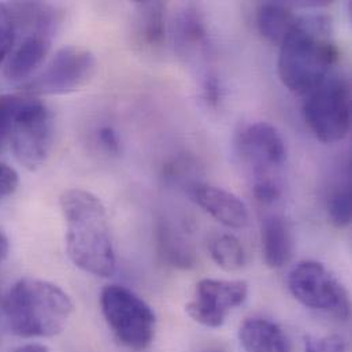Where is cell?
I'll return each mask as SVG.
<instances>
[{
	"label": "cell",
	"instance_id": "cell-1",
	"mask_svg": "<svg viewBox=\"0 0 352 352\" xmlns=\"http://www.w3.org/2000/svg\"><path fill=\"white\" fill-rule=\"evenodd\" d=\"M340 58L328 15L299 16L280 44L277 62L281 82L296 95H307L327 78Z\"/></svg>",
	"mask_w": 352,
	"mask_h": 352
},
{
	"label": "cell",
	"instance_id": "cell-2",
	"mask_svg": "<svg viewBox=\"0 0 352 352\" xmlns=\"http://www.w3.org/2000/svg\"><path fill=\"white\" fill-rule=\"evenodd\" d=\"M59 204L70 261L85 273L111 277L116 273V252L100 199L84 189H69L62 193Z\"/></svg>",
	"mask_w": 352,
	"mask_h": 352
},
{
	"label": "cell",
	"instance_id": "cell-3",
	"mask_svg": "<svg viewBox=\"0 0 352 352\" xmlns=\"http://www.w3.org/2000/svg\"><path fill=\"white\" fill-rule=\"evenodd\" d=\"M3 311L10 331L23 339L54 338L67 325L74 311L70 296L58 285L25 277L8 291Z\"/></svg>",
	"mask_w": 352,
	"mask_h": 352
},
{
	"label": "cell",
	"instance_id": "cell-4",
	"mask_svg": "<svg viewBox=\"0 0 352 352\" xmlns=\"http://www.w3.org/2000/svg\"><path fill=\"white\" fill-rule=\"evenodd\" d=\"M102 313L114 336L136 352L147 350L155 338L157 317L148 303L122 285H107L100 295Z\"/></svg>",
	"mask_w": 352,
	"mask_h": 352
},
{
	"label": "cell",
	"instance_id": "cell-5",
	"mask_svg": "<svg viewBox=\"0 0 352 352\" xmlns=\"http://www.w3.org/2000/svg\"><path fill=\"white\" fill-rule=\"evenodd\" d=\"M303 118L310 132L325 144L344 140L351 128V88L340 76H331L306 95Z\"/></svg>",
	"mask_w": 352,
	"mask_h": 352
},
{
	"label": "cell",
	"instance_id": "cell-6",
	"mask_svg": "<svg viewBox=\"0 0 352 352\" xmlns=\"http://www.w3.org/2000/svg\"><path fill=\"white\" fill-rule=\"evenodd\" d=\"M55 136L52 111L40 100L28 95L26 102L14 118L7 143L16 162L34 172L50 155Z\"/></svg>",
	"mask_w": 352,
	"mask_h": 352
},
{
	"label": "cell",
	"instance_id": "cell-7",
	"mask_svg": "<svg viewBox=\"0 0 352 352\" xmlns=\"http://www.w3.org/2000/svg\"><path fill=\"white\" fill-rule=\"evenodd\" d=\"M292 296L316 311L346 321L351 314L350 295L344 285L320 262L302 261L288 274Z\"/></svg>",
	"mask_w": 352,
	"mask_h": 352
},
{
	"label": "cell",
	"instance_id": "cell-8",
	"mask_svg": "<svg viewBox=\"0 0 352 352\" xmlns=\"http://www.w3.org/2000/svg\"><path fill=\"white\" fill-rule=\"evenodd\" d=\"M96 72L95 55L82 47L67 45L56 51L44 69L23 89L29 96L66 95L84 88Z\"/></svg>",
	"mask_w": 352,
	"mask_h": 352
},
{
	"label": "cell",
	"instance_id": "cell-9",
	"mask_svg": "<svg viewBox=\"0 0 352 352\" xmlns=\"http://www.w3.org/2000/svg\"><path fill=\"white\" fill-rule=\"evenodd\" d=\"M236 150L252 179L277 178L287 160V147L280 132L269 122H254L243 126L236 138Z\"/></svg>",
	"mask_w": 352,
	"mask_h": 352
},
{
	"label": "cell",
	"instance_id": "cell-10",
	"mask_svg": "<svg viewBox=\"0 0 352 352\" xmlns=\"http://www.w3.org/2000/svg\"><path fill=\"white\" fill-rule=\"evenodd\" d=\"M248 296L243 280L204 278L197 283L193 299L185 306L188 316L207 328H221L229 313L241 306Z\"/></svg>",
	"mask_w": 352,
	"mask_h": 352
},
{
	"label": "cell",
	"instance_id": "cell-11",
	"mask_svg": "<svg viewBox=\"0 0 352 352\" xmlns=\"http://www.w3.org/2000/svg\"><path fill=\"white\" fill-rule=\"evenodd\" d=\"M189 195L199 207L222 225L233 229H243L248 225V208L233 192L208 184H195Z\"/></svg>",
	"mask_w": 352,
	"mask_h": 352
},
{
	"label": "cell",
	"instance_id": "cell-12",
	"mask_svg": "<svg viewBox=\"0 0 352 352\" xmlns=\"http://www.w3.org/2000/svg\"><path fill=\"white\" fill-rule=\"evenodd\" d=\"M54 30H29L22 43L11 52L4 66V76L11 81H21L44 62L51 50Z\"/></svg>",
	"mask_w": 352,
	"mask_h": 352
},
{
	"label": "cell",
	"instance_id": "cell-13",
	"mask_svg": "<svg viewBox=\"0 0 352 352\" xmlns=\"http://www.w3.org/2000/svg\"><path fill=\"white\" fill-rule=\"evenodd\" d=\"M261 241L265 263L270 269H281L291 261L294 255V234L283 215L272 214L263 219Z\"/></svg>",
	"mask_w": 352,
	"mask_h": 352
},
{
	"label": "cell",
	"instance_id": "cell-14",
	"mask_svg": "<svg viewBox=\"0 0 352 352\" xmlns=\"http://www.w3.org/2000/svg\"><path fill=\"white\" fill-rule=\"evenodd\" d=\"M175 44L177 52L189 59L208 52V30L206 21L193 4L185 6L175 22Z\"/></svg>",
	"mask_w": 352,
	"mask_h": 352
},
{
	"label": "cell",
	"instance_id": "cell-15",
	"mask_svg": "<svg viewBox=\"0 0 352 352\" xmlns=\"http://www.w3.org/2000/svg\"><path fill=\"white\" fill-rule=\"evenodd\" d=\"M133 34L144 50H157L166 40V4L164 1L135 3Z\"/></svg>",
	"mask_w": 352,
	"mask_h": 352
},
{
	"label": "cell",
	"instance_id": "cell-16",
	"mask_svg": "<svg viewBox=\"0 0 352 352\" xmlns=\"http://www.w3.org/2000/svg\"><path fill=\"white\" fill-rule=\"evenodd\" d=\"M239 340L245 352H291L284 331L263 318L245 320L239 329Z\"/></svg>",
	"mask_w": 352,
	"mask_h": 352
},
{
	"label": "cell",
	"instance_id": "cell-17",
	"mask_svg": "<svg viewBox=\"0 0 352 352\" xmlns=\"http://www.w3.org/2000/svg\"><path fill=\"white\" fill-rule=\"evenodd\" d=\"M299 16L294 10L280 1H266L259 4L256 11V25L259 33L272 44L280 45L292 32Z\"/></svg>",
	"mask_w": 352,
	"mask_h": 352
},
{
	"label": "cell",
	"instance_id": "cell-18",
	"mask_svg": "<svg viewBox=\"0 0 352 352\" xmlns=\"http://www.w3.org/2000/svg\"><path fill=\"white\" fill-rule=\"evenodd\" d=\"M182 232L169 222H162L158 229V245L165 262L178 269H189L196 263V252Z\"/></svg>",
	"mask_w": 352,
	"mask_h": 352
},
{
	"label": "cell",
	"instance_id": "cell-19",
	"mask_svg": "<svg viewBox=\"0 0 352 352\" xmlns=\"http://www.w3.org/2000/svg\"><path fill=\"white\" fill-rule=\"evenodd\" d=\"M212 261L225 272H237L244 267L247 255L243 244L233 234H218L208 245Z\"/></svg>",
	"mask_w": 352,
	"mask_h": 352
},
{
	"label": "cell",
	"instance_id": "cell-20",
	"mask_svg": "<svg viewBox=\"0 0 352 352\" xmlns=\"http://www.w3.org/2000/svg\"><path fill=\"white\" fill-rule=\"evenodd\" d=\"M327 211L329 221L336 228H347L351 223V192L350 185H342L333 189L327 199Z\"/></svg>",
	"mask_w": 352,
	"mask_h": 352
},
{
	"label": "cell",
	"instance_id": "cell-21",
	"mask_svg": "<svg viewBox=\"0 0 352 352\" xmlns=\"http://www.w3.org/2000/svg\"><path fill=\"white\" fill-rule=\"evenodd\" d=\"M16 19L12 7L0 4V62L8 58L16 37Z\"/></svg>",
	"mask_w": 352,
	"mask_h": 352
},
{
	"label": "cell",
	"instance_id": "cell-22",
	"mask_svg": "<svg viewBox=\"0 0 352 352\" xmlns=\"http://www.w3.org/2000/svg\"><path fill=\"white\" fill-rule=\"evenodd\" d=\"M26 96L21 95H1L0 96V147L7 143L8 132L14 118L26 102Z\"/></svg>",
	"mask_w": 352,
	"mask_h": 352
},
{
	"label": "cell",
	"instance_id": "cell-23",
	"mask_svg": "<svg viewBox=\"0 0 352 352\" xmlns=\"http://www.w3.org/2000/svg\"><path fill=\"white\" fill-rule=\"evenodd\" d=\"M252 195L262 204H274L283 195L278 178L252 179Z\"/></svg>",
	"mask_w": 352,
	"mask_h": 352
},
{
	"label": "cell",
	"instance_id": "cell-24",
	"mask_svg": "<svg viewBox=\"0 0 352 352\" xmlns=\"http://www.w3.org/2000/svg\"><path fill=\"white\" fill-rule=\"evenodd\" d=\"M347 346L343 338L338 335L325 338H309L306 339L305 352H346Z\"/></svg>",
	"mask_w": 352,
	"mask_h": 352
},
{
	"label": "cell",
	"instance_id": "cell-25",
	"mask_svg": "<svg viewBox=\"0 0 352 352\" xmlns=\"http://www.w3.org/2000/svg\"><path fill=\"white\" fill-rule=\"evenodd\" d=\"M201 92H203V98L207 102V104H210L211 107L218 106L219 100H221V85H219V80L215 72H210L207 70L204 77H203V82H201Z\"/></svg>",
	"mask_w": 352,
	"mask_h": 352
},
{
	"label": "cell",
	"instance_id": "cell-26",
	"mask_svg": "<svg viewBox=\"0 0 352 352\" xmlns=\"http://www.w3.org/2000/svg\"><path fill=\"white\" fill-rule=\"evenodd\" d=\"M18 182V173L8 165L0 164V200L14 193Z\"/></svg>",
	"mask_w": 352,
	"mask_h": 352
},
{
	"label": "cell",
	"instance_id": "cell-27",
	"mask_svg": "<svg viewBox=\"0 0 352 352\" xmlns=\"http://www.w3.org/2000/svg\"><path fill=\"white\" fill-rule=\"evenodd\" d=\"M98 140L100 146L109 153L117 155L121 148V140L118 132L111 126H103L98 132Z\"/></svg>",
	"mask_w": 352,
	"mask_h": 352
},
{
	"label": "cell",
	"instance_id": "cell-28",
	"mask_svg": "<svg viewBox=\"0 0 352 352\" xmlns=\"http://www.w3.org/2000/svg\"><path fill=\"white\" fill-rule=\"evenodd\" d=\"M14 352H50L48 347L43 346V344H37V343H30V344H25L19 349H16Z\"/></svg>",
	"mask_w": 352,
	"mask_h": 352
},
{
	"label": "cell",
	"instance_id": "cell-29",
	"mask_svg": "<svg viewBox=\"0 0 352 352\" xmlns=\"http://www.w3.org/2000/svg\"><path fill=\"white\" fill-rule=\"evenodd\" d=\"M8 252V239L7 236L0 230V265L4 261V258L7 256Z\"/></svg>",
	"mask_w": 352,
	"mask_h": 352
},
{
	"label": "cell",
	"instance_id": "cell-30",
	"mask_svg": "<svg viewBox=\"0 0 352 352\" xmlns=\"http://www.w3.org/2000/svg\"><path fill=\"white\" fill-rule=\"evenodd\" d=\"M210 352H222V351H218V350H214V351H210Z\"/></svg>",
	"mask_w": 352,
	"mask_h": 352
}]
</instances>
